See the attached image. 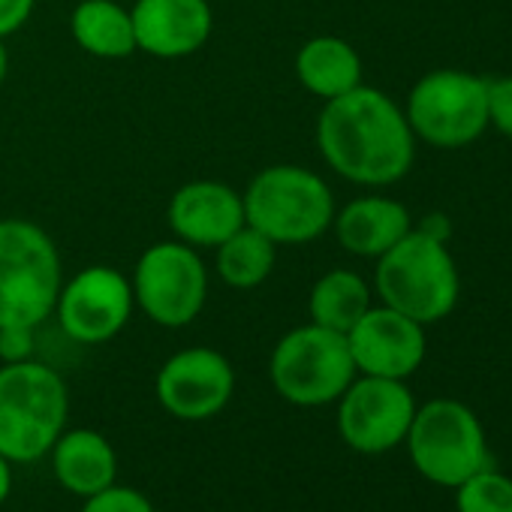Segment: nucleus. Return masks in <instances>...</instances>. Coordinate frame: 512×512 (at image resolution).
Here are the masks:
<instances>
[{
  "label": "nucleus",
  "mask_w": 512,
  "mask_h": 512,
  "mask_svg": "<svg viewBox=\"0 0 512 512\" xmlns=\"http://www.w3.org/2000/svg\"><path fill=\"white\" fill-rule=\"evenodd\" d=\"M317 148L332 172L359 187L398 184L416 160L404 106L368 85L326 100L317 118Z\"/></svg>",
  "instance_id": "1"
},
{
  "label": "nucleus",
  "mask_w": 512,
  "mask_h": 512,
  "mask_svg": "<svg viewBox=\"0 0 512 512\" xmlns=\"http://www.w3.org/2000/svg\"><path fill=\"white\" fill-rule=\"evenodd\" d=\"M70 416L64 377L37 362L0 365V455L13 464H34L49 455Z\"/></svg>",
  "instance_id": "2"
},
{
  "label": "nucleus",
  "mask_w": 512,
  "mask_h": 512,
  "mask_svg": "<svg viewBox=\"0 0 512 512\" xmlns=\"http://www.w3.org/2000/svg\"><path fill=\"white\" fill-rule=\"evenodd\" d=\"M374 287L380 305H389L422 326L446 320L461 296L458 266L446 241H437L416 226L377 260Z\"/></svg>",
  "instance_id": "3"
},
{
  "label": "nucleus",
  "mask_w": 512,
  "mask_h": 512,
  "mask_svg": "<svg viewBox=\"0 0 512 512\" xmlns=\"http://www.w3.org/2000/svg\"><path fill=\"white\" fill-rule=\"evenodd\" d=\"M244 223L269 235L275 244H308L332 229L335 193L305 166L278 163L256 172L241 193Z\"/></svg>",
  "instance_id": "4"
},
{
  "label": "nucleus",
  "mask_w": 512,
  "mask_h": 512,
  "mask_svg": "<svg viewBox=\"0 0 512 512\" xmlns=\"http://www.w3.org/2000/svg\"><path fill=\"white\" fill-rule=\"evenodd\" d=\"M61 253L34 220H0V326L37 329L55 314Z\"/></svg>",
  "instance_id": "5"
},
{
  "label": "nucleus",
  "mask_w": 512,
  "mask_h": 512,
  "mask_svg": "<svg viewBox=\"0 0 512 512\" xmlns=\"http://www.w3.org/2000/svg\"><path fill=\"white\" fill-rule=\"evenodd\" d=\"M404 443L413 467L443 488H458L473 473L491 467L479 416L455 398H434L416 407Z\"/></svg>",
  "instance_id": "6"
},
{
  "label": "nucleus",
  "mask_w": 512,
  "mask_h": 512,
  "mask_svg": "<svg viewBox=\"0 0 512 512\" xmlns=\"http://www.w3.org/2000/svg\"><path fill=\"white\" fill-rule=\"evenodd\" d=\"M356 374L347 335L317 323L287 332L269 359L272 386L293 407L335 404Z\"/></svg>",
  "instance_id": "7"
},
{
  "label": "nucleus",
  "mask_w": 512,
  "mask_h": 512,
  "mask_svg": "<svg viewBox=\"0 0 512 512\" xmlns=\"http://www.w3.org/2000/svg\"><path fill=\"white\" fill-rule=\"evenodd\" d=\"M407 124L431 148H464L488 130V79L467 70H431L407 94Z\"/></svg>",
  "instance_id": "8"
},
{
  "label": "nucleus",
  "mask_w": 512,
  "mask_h": 512,
  "mask_svg": "<svg viewBox=\"0 0 512 512\" xmlns=\"http://www.w3.org/2000/svg\"><path fill=\"white\" fill-rule=\"evenodd\" d=\"M136 308L163 329L190 326L208 299V269L184 241L151 244L130 278Z\"/></svg>",
  "instance_id": "9"
},
{
  "label": "nucleus",
  "mask_w": 512,
  "mask_h": 512,
  "mask_svg": "<svg viewBox=\"0 0 512 512\" xmlns=\"http://www.w3.org/2000/svg\"><path fill=\"white\" fill-rule=\"evenodd\" d=\"M416 398L404 380L356 374L338 398V434L359 455H383L404 443Z\"/></svg>",
  "instance_id": "10"
},
{
  "label": "nucleus",
  "mask_w": 512,
  "mask_h": 512,
  "mask_svg": "<svg viewBox=\"0 0 512 512\" xmlns=\"http://www.w3.org/2000/svg\"><path fill=\"white\" fill-rule=\"evenodd\" d=\"M136 308L130 278L112 266H88L61 284L55 317L76 344L97 347L124 332Z\"/></svg>",
  "instance_id": "11"
},
{
  "label": "nucleus",
  "mask_w": 512,
  "mask_h": 512,
  "mask_svg": "<svg viewBox=\"0 0 512 512\" xmlns=\"http://www.w3.org/2000/svg\"><path fill=\"white\" fill-rule=\"evenodd\" d=\"M154 392L169 416L181 422H202L223 413L232 401L235 371L214 347H184L160 365Z\"/></svg>",
  "instance_id": "12"
},
{
  "label": "nucleus",
  "mask_w": 512,
  "mask_h": 512,
  "mask_svg": "<svg viewBox=\"0 0 512 512\" xmlns=\"http://www.w3.org/2000/svg\"><path fill=\"white\" fill-rule=\"evenodd\" d=\"M350 356L359 374L407 380L419 371L428 353L425 326L389 305H371L347 332Z\"/></svg>",
  "instance_id": "13"
},
{
  "label": "nucleus",
  "mask_w": 512,
  "mask_h": 512,
  "mask_svg": "<svg viewBox=\"0 0 512 512\" xmlns=\"http://www.w3.org/2000/svg\"><path fill=\"white\" fill-rule=\"evenodd\" d=\"M136 49L160 61L196 55L214 28L208 0H136L133 10Z\"/></svg>",
  "instance_id": "14"
},
{
  "label": "nucleus",
  "mask_w": 512,
  "mask_h": 512,
  "mask_svg": "<svg viewBox=\"0 0 512 512\" xmlns=\"http://www.w3.org/2000/svg\"><path fill=\"white\" fill-rule=\"evenodd\" d=\"M166 220L178 241L190 247H217L244 226V199L223 181H187L172 193Z\"/></svg>",
  "instance_id": "15"
},
{
  "label": "nucleus",
  "mask_w": 512,
  "mask_h": 512,
  "mask_svg": "<svg viewBox=\"0 0 512 512\" xmlns=\"http://www.w3.org/2000/svg\"><path fill=\"white\" fill-rule=\"evenodd\" d=\"M332 229L347 253L380 260L389 247H395L413 229V217L407 205L392 196H359L335 211Z\"/></svg>",
  "instance_id": "16"
},
{
  "label": "nucleus",
  "mask_w": 512,
  "mask_h": 512,
  "mask_svg": "<svg viewBox=\"0 0 512 512\" xmlns=\"http://www.w3.org/2000/svg\"><path fill=\"white\" fill-rule=\"evenodd\" d=\"M49 455L58 485L82 500L115 485L118 476L115 446L94 428H64V434L55 440Z\"/></svg>",
  "instance_id": "17"
},
{
  "label": "nucleus",
  "mask_w": 512,
  "mask_h": 512,
  "mask_svg": "<svg viewBox=\"0 0 512 512\" xmlns=\"http://www.w3.org/2000/svg\"><path fill=\"white\" fill-rule=\"evenodd\" d=\"M296 76L314 97L335 100L362 85V58L341 37H314L296 52Z\"/></svg>",
  "instance_id": "18"
},
{
  "label": "nucleus",
  "mask_w": 512,
  "mask_h": 512,
  "mask_svg": "<svg viewBox=\"0 0 512 512\" xmlns=\"http://www.w3.org/2000/svg\"><path fill=\"white\" fill-rule=\"evenodd\" d=\"M70 31L88 55L103 61H121L136 52L130 10L118 0H82L70 16Z\"/></svg>",
  "instance_id": "19"
},
{
  "label": "nucleus",
  "mask_w": 512,
  "mask_h": 512,
  "mask_svg": "<svg viewBox=\"0 0 512 512\" xmlns=\"http://www.w3.org/2000/svg\"><path fill=\"white\" fill-rule=\"evenodd\" d=\"M371 308V287L353 269H329L317 278L308 296L311 323L347 335Z\"/></svg>",
  "instance_id": "20"
},
{
  "label": "nucleus",
  "mask_w": 512,
  "mask_h": 512,
  "mask_svg": "<svg viewBox=\"0 0 512 512\" xmlns=\"http://www.w3.org/2000/svg\"><path fill=\"white\" fill-rule=\"evenodd\" d=\"M214 250H217L214 260L217 275L232 290H256L275 272L278 244L247 223L235 229L226 241H220Z\"/></svg>",
  "instance_id": "21"
},
{
  "label": "nucleus",
  "mask_w": 512,
  "mask_h": 512,
  "mask_svg": "<svg viewBox=\"0 0 512 512\" xmlns=\"http://www.w3.org/2000/svg\"><path fill=\"white\" fill-rule=\"evenodd\" d=\"M458 512H512V479L485 467L455 488Z\"/></svg>",
  "instance_id": "22"
},
{
  "label": "nucleus",
  "mask_w": 512,
  "mask_h": 512,
  "mask_svg": "<svg viewBox=\"0 0 512 512\" xmlns=\"http://www.w3.org/2000/svg\"><path fill=\"white\" fill-rule=\"evenodd\" d=\"M79 512H157L145 491L133 485H109L100 494L85 497Z\"/></svg>",
  "instance_id": "23"
},
{
  "label": "nucleus",
  "mask_w": 512,
  "mask_h": 512,
  "mask_svg": "<svg viewBox=\"0 0 512 512\" xmlns=\"http://www.w3.org/2000/svg\"><path fill=\"white\" fill-rule=\"evenodd\" d=\"M488 127L512 139V76L488 79Z\"/></svg>",
  "instance_id": "24"
},
{
  "label": "nucleus",
  "mask_w": 512,
  "mask_h": 512,
  "mask_svg": "<svg viewBox=\"0 0 512 512\" xmlns=\"http://www.w3.org/2000/svg\"><path fill=\"white\" fill-rule=\"evenodd\" d=\"M37 329L28 326H0V365H13V362H28L34 359Z\"/></svg>",
  "instance_id": "25"
},
{
  "label": "nucleus",
  "mask_w": 512,
  "mask_h": 512,
  "mask_svg": "<svg viewBox=\"0 0 512 512\" xmlns=\"http://www.w3.org/2000/svg\"><path fill=\"white\" fill-rule=\"evenodd\" d=\"M37 0H0V40L13 37L34 16Z\"/></svg>",
  "instance_id": "26"
},
{
  "label": "nucleus",
  "mask_w": 512,
  "mask_h": 512,
  "mask_svg": "<svg viewBox=\"0 0 512 512\" xmlns=\"http://www.w3.org/2000/svg\"><path fill=\"white\" fill-rule=\"evenodd\" d=\"M416 229H422L425 235H431V238H437V241H449V235H452V223H449V217L440 214V211L425 214L422 223H419Z\"/></svg>",
  "instance_id": "27"
},
{
  "label": "nucleus",
  "mask_w": 512,
  "mask_h": 512,
  "mask_svg": "<svg viewBox=\"0 0 512 512\" xmlns=\"http://www.w3.org/2000/svg\"><path fill=\"white\" fill-rule=\"evenodd\" d=\"M10 494H13V461L0 455V506L7 503Z\"/></svg>",
  "instance_id": "28"
},
{
  "label": "nucleus",
  "mask_w": 512,
  "mask_h": 512,
  "mask_svg": "<svg viewBox=\"0 0 512 512\" xmlns=\"http://www.w3.org/2000/svg\"><path fill=\"white\" fill-rule=\"evenodd\" d=\"M7 73H10V55H7V43L0 40V85H4Z\"/></svg>",
  "instance_id": "29"
}]
</instances>
